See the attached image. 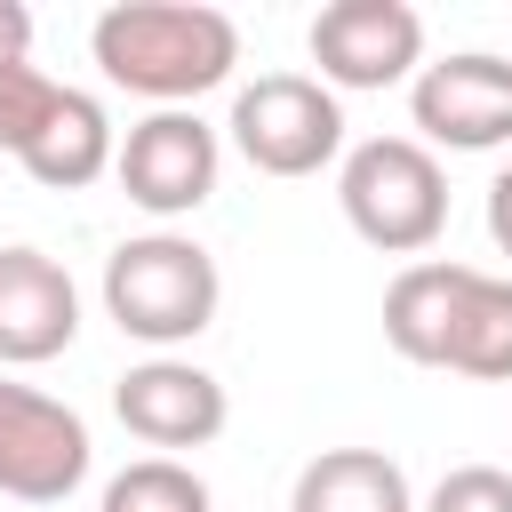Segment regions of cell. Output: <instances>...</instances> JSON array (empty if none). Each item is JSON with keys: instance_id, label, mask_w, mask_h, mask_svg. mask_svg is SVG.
Wrapping results in <instances>:
<instances>
[{"instance_id": "6da1fadb", "label": "cell", "mask_w": 512, "mask_h": 512, "mask_svg": "<svg viewBox=\"0 0 512 512\" xmlns=\"http://www.w3.org/2000/svg\"><path fill=\"white\" fill-rule=\"evenodd\" d=\"M384 344L416 368L512 384V272L416 256L384 288Z\"/></svg>"}, {"instance_id": "7a4b0ae2", "label": "cell", "mask_w": 512, "mask_h": 512, "mask_svg": "<svg viewBox=\"0 0 512 512\" xmlns=\"http://www.w3.org/2000/svg\"><path fill=\"white\" fill-rule=\"evenodd\" d=\"M88 56L112 88L152 112H192V96L224 88L240 64V24L208 0H112L88 24Z\"/></svg>"}, {"instance_id": "3957f363", "label": "cell", "mask_w": 512, "mask_h": 512, "mask_svg": "<svg viewBox=\"0 0 512 512\" xmlns=\"http://www.w3.org/2000/svg\"><path fill=\"white\" fill-rule=\"evenodd\" d=\"M216 304H224V272L192 232H136L104 256V320L144 352H176L208 336Z\"/></svg>"}, {"instance_id": "277c9868", "label": "cell", "mask_w": 512, "mask_h": 512, "mask_svg": "<svg viewBox=\"0 0 512 512\" xmlns=\"http://www.w3.org/2000/svg\"><path fill=\"white\" fill-rule=\"evenodd\" d=\"M344 224L384 256H424L448 232V168L416 136H368L336 168Z\"/></svg>"}, {"instance_id": "5b68a950", "label": "cell", "mask_w": 512, "mask_h": 512, "mask_svg": "<svg viewBox=\"0 0 512 512\" xmlns=\"http://www.w3.org/2000/svg\"><path fill=\"white\" fill-rule=\"evenodd\" d=\"M232 152L256 168V176H320L336 152H344V104L312 80V72H256L240 96H232Z\"/></svg>"}, {"instance_id": "8992f818", "label": "cell", "mask_w": 512, "mask_h": 512, "mask_svg": "<svg viewBox=\"0 0 512 512\" xmlns=\"http://www.w3.org/2000/svg\"><path fill=\"white\" fill-rule=\"evenodd\" d=\"M320 88L328 96H360V88H400L424 72V16L408 0H328L304 32Z\"/></svg>"}, {"instance_id": "52a82bcc", "label": "cell", "mask_w": 512, "mask_h": 512, "mask_svg": "<svg viewBox=\"0 0 512 512\" xmlns=\"http://www.w3.org/2000/svg\"><path fill=\"white\" fill-rule=\"evenodd\" d=\"M88 464H96V448H88L80 408H64L40 384L0 376V496H16V504H64L88 480Z\"/></svg>"}, {"instance_id": "ba28073f", "label": "cell", "mask_w": 512, "mask_h": 512, "mask_svg": "<svg viewBox=\"0 0 512 512\" xmlns=\"http://www.w3.org/2000/svg\"><path fill=\"white\" fill-rule=\"evenodd\" d=\"M112 176H120V192L144 208V216H192L208 192H216V176H224V136L200 120V112H144L128 136H120V152H112Z\"/></svg>"}, {"instance_id": "9c48e42d", "label": "cell", "mask_w": 512, "mask_h": 512, "mask_svg": "<svg viewBox=\"0 0 512 512\" xmlns=\"http://www.w3.org/2000/svg\"><path fill=\"white\" fill-rule=\"evenodd\" d=\"M408 120H416V144H448V152H496L512 144V56H488V48H464V56H440L408 80Z\"/></svg>"}, {"instance_id": "30bf717a", "label": "cell", "mask_w": 512, "mask_h": 512, "mask_svg": "<svg viewBox=\"0 0 512 512\" xmlns=\"http://www.w3.org/2000/svg\"><path fill=\"white\" fill-rule=\"evenodd\" d=\"M112 416H120L144 448L176 456V448H208V440L232 424V400H224V384H216L200 360L152 352V360H136V368L112 384Z\"/></svg>"}, {"instance_id": "8fae6325", "label": "cell", "mask_w": 512, "mask_h": 512, "mask_svg": "<svg viewBox=\"0 0 512 512\" xmlns=\"http://www.w3.org/2000/svg\"><path fill=\"white\" fill-rule=\"evenodd\" d=\"M80 288L48 248H0V368H40L72 352Z\"/></svg>"}, {"instance_id": "7c38bea8", "label": "cell", "mask_w": 512, "mask_h": 512, "mask_svg": "<svg viewBox=\"0 0 512 512\" xmlns=\"http://www.w3.org/2000/svg\"><path fill=\"white\" fill-rule=\"evenodd\" d=\"M120 136H112V112L88 96V88H64L56 112L40 120V136L24 144V176L48 184V192H88L104 168H112Z\"/></svg>"}, {"instance_id": "4fadbf2b", "label": "cell", "mask_w": 512, "mask_h": 512, "mask_svg": "<svg viewBox=\"0 0 512 512\" xmlns=\"http://www.w3.org/2000/svg\"><path fill=\"white\" fill-rule=\"evenodd\" d=\"M288 512H416V496L384 448H320L296 472Z\"/></svg>"}, {"instance_id": "5bb4252c", "label": "cell", "mask_w": 512, "mask_h": 512, "mask_svg": "<svg viewBox=\"0 0 512 512\" xmlns=\"http://www.w3.org/2000/svg\"><path fill=\"white\" fill-rule=\"evenodd\" d=\"M96 512H216V496L184 456H136L104 480Z\"/></svg>"}, {"instance_id": "9a60e30c", "label": "cell", "mask_w": 512, "mask_h": 512, "mask_svg": "<svg viewBox=\"0 0 512 512\" xmlns=\"http://www.w3.org/2000/svg\"><path fill=\"white\" fill-rule=\"evenodd\" d=\"M56 96H64V80H48L32 56H24V64H0V152L24 160V144H32L40 120L56 112Z\"/></svg>"}, {"instance_id": "2e32d148", "label": "cell", "mask_w": 512, "mask_h": 512, "mask_svg": "<svg viewBox=\"0 0 512 512\" xmlns=\"http://www.w3.org/2000/svg\"><path fill=\"white\" fill-rule=\"evenodd\" d=\"M424 512H512V472L456 464V472H440V488L424 496Z\"/></svg>"}, {"instance_id": "e0dca14e", "label": "cell", "mask_w": 512, "mask_h": 512, "mask_svg": "<svg viewBox=\"0 0 512 512\" xmlns=\"http://www.w3.org/2000/svg\"><path fill=\"white\" fill-rule=\"evenodd\" d=\"M24 56H32V8L0 0V64H24Z\"/></svg>"}, {"instance_id": "ac0fdd59", "label": "cell", "mask_w": 512, "mask_h": 512, "mask_svg": "<svg viewBox=\"0 0 512 512\" xmlns=\"http://www.w3.org/2000/svg\"><path fill=\"white\" fill-rule=\"evenodd\" d=\"M488 240H496V256H512V168L488 176Z\"/></svg>"}]
</instances>
